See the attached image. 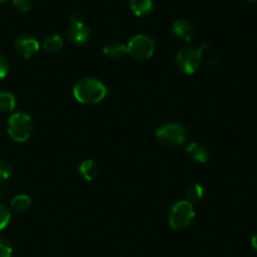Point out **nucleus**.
Listing matches in <instances>:
<instances>
[{
	"label": "nucleus",
	"instance_id": "1a4fd4ad",
	"mask_svg": "<svg viewBox=\"0 0 257 257\" xmlns=\"http://www.w3.org/2000/svg\"><path fill=\"white\" fill-rule=\"evenodd\" d=\"M172 32L180 39L185 42H191L195 38L196 30L191 22L186 19H178L172 24Z\"/></svg>",
	"mask_w": 257,
	"mask_h": 257
},
{
	"label": "nucleus",
	"instance_id": "6ab92c4d",
	"mask_svg": "<svg viewBox=\"0 0 257 257\" xmlns=\"http://www.w3.org/2000/svg\"><path fill=\"white\" fill-rule=\"evenodd\" d=\"M13 175V168L7 161L0 160V180H8Z\"/></svg>",
	"mask_w": 257,
	"mask_h": 257
},
{
	"label": "nucleus",
	"instance_id": "2eb2a0df",
	"mask_svg": "<svg viewBox=\"0 0 257 257\" xmlns=\"http://www.w3.org/2000/svg\"><path fill=\"white\" fill-rule=\"evenodd\" d=\"M17 107V99L14 94L9 92H0V112L10 113Z\"/></svg>",
	"mask_w": 257,
	"mask_h": 257
},
{
	"label": "nucleus",
	"instance_id": "5701e85b",
	"mask_svg": "<svg viewBox=\"0 0 257 257\" xmlns=\"http://www.w3.org/2000/svg\"><path fill=\"white\" fill-rule=\"evenodd\" d=\"M251 245H252V247L257 251V233H255V235L252 236V238H251Z\"/></svg>",
	"mask_w": 257,
	"mask_h": 257
},
{
	"label": "nucleus",
	"instance_id": "423d86ee",
	"mask_svg": "<svg viewBox=\"0 0 257 257\" xmlns=\"http://www.w3.org/2000/svg\"><path fill=\"white\" fill-rule=\"evenodd\" d=\"M125 48H127V53L132 58L137 60H146L150 59L155 54L156 44L155 40L148 35L138 34L128 42Z\"/></svg>",
	"mask_w": 257,
	"mask_h": 257
},
{
	"label": "nucleus",
	"instance_id": "7ed1b4c3",
	"mask_svg": "<svg viewBox=\"0 0 257 257\" xmlns=\"http://www.w3.org/2000/svg\"><path fill=\"white\" fill-rule=\"evenodd\" d=\"M187 130L180 123L170 122L156 130V138L158 142L170 148L180 147L187 141Z\"/></svg>",
	"mask_w": 257,
	"mask_h": 257
},
{
	"label": "nucleus",
	"instance_id": "aec40b11",
	"mask_svg": "<svg viewBox=\"0 0 257 257\" xmlns=\"http://www.w3.org/2000/svg\"><path fill=\"white\" fill-rule=\"evenodd\" d=\"M13 248L5 238L0 237V257H12Z\"/></svg>",
	"mask_w": 257,
	"mask_h": 257
},
{
	"label": "nucleus",
	"instance_id": "ddd939ff",
	"mask_svg": "<svg viewBox=\"0 0 257 257\" xmlns=\"http://www.w3.org/2000/svg\"><path fill=\"white\" fill-rule=\"evenodd\" d=\"M79 172L85 181H93L98 175V166L93 160H85L80 163Z\"/></svg>",
	"mask_w": 257,
	"mask_h": 257
},
{
	"label": "nucleus",
	"instance_id": "4468645a",
	"mask_svg": "<svg viewBox=\"0 0 257 257\" xmlns=\"http://www.w3.org/2000/svg\"><path fill=\"white\" fill-rule=\"evenodd\" d=\"M64 45V40L60 35L54 34L50 35L49 38H47L43 44V49L45 50L47 53H50V54H54V53H58Z\"/></svg>",
	"mask_w": 257,
	"mask_h": 257
},
{
	"label": "nucleus",
	"instance_id": "f3484780",
	"mask_svg": "<svg viewBox=\"0 0 257 257\" xmlns=\"http://www.w3.org/2000/svg\"><path fill=\"white\" fill-rule=\"evenodd\" d=\"M10 205L15 212H25L32 205V200L28 195H18L13 198Z\"/></svg>",
	"mask_w": 257,
	"mask_h": 257
},
{
	"label": "nucleus",
	"instance_id": "6e6552de",
	"mask_svg": "<svg viewBox=\"0 0 257 257\" xmlns=\"http://www.w3.org/2000/svg\"><path fill=\"white\" fill-rule=\"evenodd\" d=\"M15 52L23 58H32L39 52L40 44L35 38L30 37V35H20L17 38L14 43Z\"/></svg>",
	"mask_w": 257,
	"mask_h": 257
},
{
	"label": "nucleus",
	"instance_id": "39448f33",
	"mask_svg": "<svg viewBox=\"0 0 257 257\" xmlns=\"http://www.w3.org/2000/svg\"><path fill=\"white\" fill-rule=\"evenodd\" d=\"M195 208L188 201H180L172 206L168 215V222L173 230H185L195 220Z\"/></svg>",
	"mask_w": 257,
	"mask_h": 257
},
{
	"label": "nucleus",
	"instance_id": "a211bd4d",
	"mask_svg": "<svg viewBox=\"0 0 257 257\" xmlns=\"http://www.w3.org/2000/svg\"><path fill=\"white\" fill-rule=\"evenodd\" d=\"M10 218H12L10 210L5 205L0 203V231L8 227V225L10 222Z\"/></svg>",
	"mask_w": 257,
	"mask_h": 257
},
{
	"label": "nucleus",
	"instance_id": "f8f14e48",
	"mask_svg": "<svg viewBox=\"0 0 257 257\" xmlns=\"http://www.w3.org/2000/svg\"><path fill=\"white\" fill-rule=\"evenodd\" d=\"M103 53L108 58H110V59H120V58H123L127 54V48H125L123 43L113 40V42H109L108 44L104 45Z\"/></svg>",
	"mask_w": 257,
	"mask_h": 257
},
{
	"label": "nucleus",
	"instance_id": "393cba45",
	"mask_svg": "<svg viewBox=\"0 0 257 257\" xmlns=\"http://www.w3.org/2000/svg\"><path fill=\"white\" fill-rule=\"evenodd\" d=\"M3 196V191H2V188H0V197H2Z\"/></svg>",
	"mask_w": 257,
	"mask_h": 257
},
{
	"label": "nucleus",
	"instance_id": "f03ea898",
	"mask_svg": "<svg viewBox=\"0 0 257 257\" xmlns=\"http://www.w3.org/2000/svg\"><path fill=\"white\" fill-rule=\"evenodd\" d=\"M34 130V123L32 117L27 113H14L8 119V133L15 142H27Z\"/></svg>",
	"mask_w": 257,
	"mask_h": 257
},
{
	"label": "nucleus",
	"instance_id": "4be33fe9",
	"mask_svg": "<svg viewBox=\"0 0 257 257\" xmlns=\"http://www.w3.org/2000/svg\"><path fill=\"white\" fill-rule=\"evenodd\" d=\"M9 74V62L7 57L0 53V79H4Z\"/></svg>",
	"mask_w": 257,
	"mask_h": 257
},
{
	"label": "nucleus",
	"instance_id": "f257e3e1",
	"mask_svg": "<svg viewBox=\"0 0 257 257\" xmlns=\"http://www.w3.org/2000/svg\"><path fill=\"white\" fill-rule=\"evenodd\" d=\"M107 94L108 88L95 78H84L73 87V95L82 104H98Z\"/></svg>",
	"mask_w": 257,
	"mask_h": 257
},
{
	"label": "nucleus",
	"instance_id": "dca6fc26",
	"mask_svg": "<svg viewBox=\"0 0 257 257\" xmlns=\"http://www.w3.org/2000/svg\"><path fill=\"white\" fill-rule=\"evenodd\" d=\"M203 196H205V188L201 185H198V183H193L186 191V201H188L192 205L200 202L203 198Z\"/></svg>",
	"mask_w": 257,
	"mask_h": 257
},
{
	"label": "nucleus",
	"instance_id": "a878e982",
	"mask_svg": "<svg viewBox=\"0 0 257 257\" xmlns=\"http://www.w3.org/2000/svg\"><path fill=\"white\" fill-rule=\"evenodd\" d=\"M248 2H250V3H255V2H257V0H248Z\"/></svg>",
	"mask_w": 257,
	"mask_h": 257
},
{
	"label": "nucleus",
	"instance_id": "0eeeda50",
	"mask_svg": "<svg viewBox=\"0 0 257 257\" xmlns=\"http://www.w3.org/2000/svg\"><path fill=\"white\" fill-rule=\"evenodd\" d=\"M68 38L75 45H84L90 39V29L79 14L70 15V27L68 29Z\"/></svg>",
	"mask_w": 257,
	"mask_h": 257
},
{
	"label": "nucleus",
	"instance_id": "20e7f679",
	"mask_svg": "<svg viewBox=\"0 0 257 257\" xmlns=\"http://www.w3.org/2000/svg\"><path fill=\"white\" fill-rule=\"evenodd\" d=\"M207 47L208 45L206 43L201 47H193V45L183 47L176 55V62H177L178 68L186 74H193V73L197 72L201 60H202V55Z\"/></svg>",
	"mask_w": 257,
	"mask_h": 257
},
{
	"label": "nucleus",
	"instance_id": "b1692460",
	"mask_svg": "<svg viewBox=\"0 0 257 257\" xmlns=\"http://www.w3.org/2000/svg\"><path fill=\"white\" fill-rule=\"evenodd\" d=\"M8 0H0V4H4V3H7Z\"/></svg>",
	"mask_w": 257,
	"mask_h": 257
},
{
	"label": "nucleus",
	"instance_id": "412c9836",
	"mask_svg": "<svg viewBox=\"0 0 257 257\" xmlns=\"http://www.w3.org/2000/svg\"><path fill=\"white\" fill-rule=\"evenodd\" d=\"M13 5L22 13L29 12L32 8V0H13Z\"/></svg>",
	"mask_w": 257,
	"mask_h": 257
},
{
	"label": "nucleus",
	"instance_id": "9b49d317",
	"mask_svg": "<svg viewBox=\"0 0 257 257\" xmlns=\"http://www.w3.org/2000/svg\"><path fill=\"white\" fill-rule=\"evenodd\" d=\"M130 8L136 17H147L155 9L152 0H130Z\"/></svg>",
	"mask_w": 257,
	"mask_h": 257
},
{
	"label": "nucleus",
	"instance_id": "9d476101",
	"mask_svg": "<svg viewBox=\"0 0 257 257\" xmlns=\"http://www.w3.org/2000/svg\"><path fill=\"white\" fill-rule=\"evenodd\" d=\"M186 152L188 153L191 158L195 162L198 163H206L210 158V151L205 145L200 142H191L186 148Z\"/></svg>",
	"mask_w": 257,
	"mask_h": 257
}]
</instances>
